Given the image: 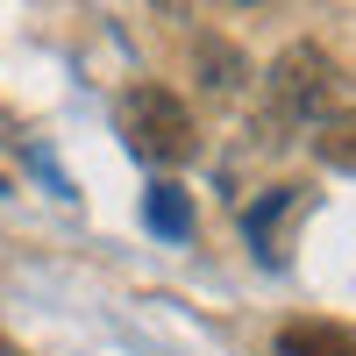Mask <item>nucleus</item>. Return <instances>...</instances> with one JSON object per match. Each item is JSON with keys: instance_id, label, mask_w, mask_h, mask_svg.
I'll list each match as a JSON object with an SVG mask.
<instances>
[{"instance_id": "1", "label": "nucleus", "mask_w": 356, "mask_h": 356, "mask_svg": "<svg viewBox=\"0 0 356 356\" xmlns=\"http://www.w3.org/2000/svg\"><path fill=\"white\" fill-rule=\"evenodd\" d=\"M271 114L292 129H321V122H335V100H342V65L321 43H285L271 57Z\"/></svg>"}, {"instance_id": "4", "label": "nucleus", "mask_w": 356, "mask_h": 356, "mask_svg": "<svg viewBox=\"0 0 356 356\" xmlns=\"http://www.w3.org/2000/svg\"><path fill=\"white\" fill-rule=\"evenodd\" d=\"M278 356H356V335L335 321H292L278 328Z\"/></svg>"}, {"instance_id": "2", "label": "nucleus", "mask_w": 356, "mask_h": 356, "mask_svg": "<svg viewBox=\"0 0 356 356\" xmlns=\"http://www.w3.org/2000/svg\"><path fill=\"white\" fill-rule=\"evenodd\" d=\"M114 122H122L129 150L143 164H186L200 150V129H193V107L171 93V86H129L122 107H114Z\"/></svg>"}, {"instance_id": "6", "label": "nucleus", "mask_w": 356, "mask_h": 356, "mask_svg": "<svg viewBox=\"0 0 356 356\" xmlns=\"http://www.w3.org/2000/svg\"><path fill=\"white\" fill-rule=\"evenodd\" d=\"M314 150H321V164H335V171H356V114H335V122H321Z\"/></svg>"}, {"instance_id": "5", "label": "nucleus", "mask_w": 356, "mask_h": 356, "mask_svg": "<svg viewBox=\"0 0 356 356\" xmlns=\"http://www.w3.org/2000/svg\"><path fill=\"white\" fill-rule=\"evenodd\" d=\"M143 221H150L164 243H186V235H193V193L171 186V178H164V186H150V193H143Z\"/></svg>"}, {"instance_id": "3", "label": "nucleus", "mask_w": 356, "mask_h": 356, "mask_svg": "<svg viewBox=\"0 0 356 356\" xmlns=\"http://www.w3.org/2000/svg\"><path fill=\"white\" fill-rule=\"evenodd\" d=\"M292 207H300V186H271V193H264L250 214H243V228H250V243H257L264 264H278V257H285V250H278V221L292 214Z\"/></svg>"}]
</instances>
